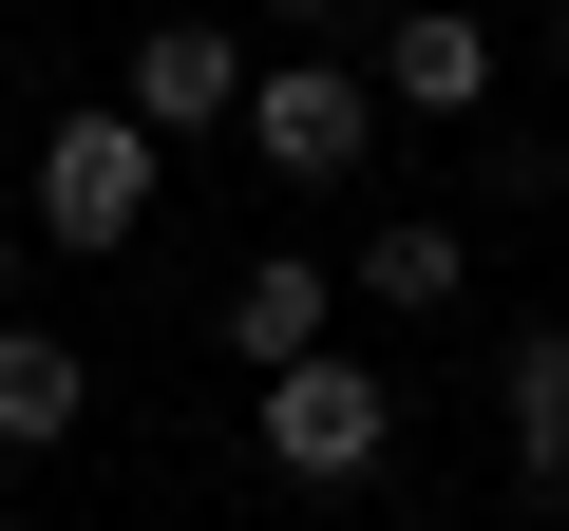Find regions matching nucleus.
<instances>
[{
  "label": "nucleus",
  "instance_id": "1a4fd4ad",
  "mask_svg": "<svg viewBox=\"0 0 569 531\" xmlns=\"http://www.w3.org/2000/svg\"><path fill=\"white\" fill-rule=\"evenodd\" d=\"M493 418H512V474L569 493V323H531V342L493 361Z\"/></svg>",
  "mask_w": 569,
  "mask_h": 531
},
{
  "label": "nucleus",
  "instance_id": "f03ea898",
  "mask_svg": "<svg viewBox=\"0 0 569 531\" xmlns=\"http://www.w3.org/2000/svg\"><path fill=\"white\" fill-rule=\"evenodd\" d=\"M284 190H342L361 152H380V77H342L323 39H284V58H247V114H228Z\"/></svg>",
  "mask_w": 569,
  "mask_h": 531
},
{
  "label": "nucleus",
  "instance_id": "39448f33",
  "mask_svg": "<svg viewBox=\"0 0 569 531\" xmlns=\"http://www.w3.org/2000/svg\"><path fill=\"white\" fill-rule=\"evenodd\" d=\"M133 114H152V152H171V133H228V114H247V39H228V20H152V39H133Z\"/></svg>",
  "mask_w": 569,
  "mask_h": 531
},
{
  "label": "nucleus",
  "instance_id": "ddd939ff",
  "mask_svg": "<svg viewBox=\"0 0 569 531\" xmlns=\"http://www.w3.org/2000/svg\"><path fill=\"white\" fill-rule=\"evenodd\" d=\"M20 531H58V512H20Z\"/></svg>",
  "mask_w": 569,
  "mask_h": 531
},
{
  "label": "nucleus",
  "instance_id": "9d476101",
  "mask_svg": "<svg viewBox=\"0 0 569 531\" xmlns=\"http://www.w3.org/2000/svg\"><path fill=\"white\" fill-rule=\"evenodd\" d=\"M266 20H284V39H323V20H342V0H266Z\"/></svg>",
  "mask_w": 569,
  "mask_h": 531
},
{
  "label": "nucleus",
  "instance_id": "f8f14e48",
  "mask_svg": "<svg viewBox=\"0 0 569 531\" xmlns=\"http://www.w3.org/2000/svg\"><path fill=\"white\" fill-rule=\"evenodd\" d=\"M0 266H20V228H0Z\"/></svg>",
  "mask_w": 569,
  "mask_h": 531
},
{
  "label": "nucleus",
  "instance_id": "6e6552de",
  "mask_svg": "<svg viewBox=\"0 0 569 531\" xmlns=\"http://www.w3.org/2000/svg\"><path fill=\"white\" fill-rule=\"evenodd\" d=\"M77 418H96V361L58 323H0V455H58Z\"/></svg>",
  "mask_w": 569,
  "mask_h": 531
},
{
  "label": "nucleus",
  "instance_id": "7ed1b4c3",
  "mask_svg": "<svg viewBox=\"0 0 569 531\" xmlns=\"http://www.w3.org/2000/svg\"><path fill=\"white\" fill-rule=\"evenodd\" d=\"M39 228H58V247H133V228H152V114H133V96H96V114L39 133Z\"/></svg>",
  "mask_w": 569,
  "mask_h": 531
},
{
  "label": "nucleus",
  "instance_id": "0eeeda50",
  "mask_svg": "<svg viewBox=\"0 0 569 531\" xmlns=\"http://www.w3.org/2000/svg\"><path fill=\"white\" fill-rule=\"evenodd\" d=\"M342 285H361V304H399V323H437V304L475 285V247H456V209H399V228H361V247H342Z\"/></svg>",
  "mask_w": 569,
  "mask_h": 531
},
{
  "label": "nucleus",
  "instance_id": "423d86ee",
  "mask_svg": "<svg viewBox=\"0 0 569 531\" xmlns=\"http://www.w3.org/2000/svg\"><path fill=\"white\" fill-rule=\"evenodd\" d=\"M323 323H342V266H323V247H266V266H228V361H247V380H266V361H305Z\"/></svg>",
  "mask_w": 569,
  "mask_h": 531
},
{
  "label": "nucleus",
  "instance_id": "20e7f679",
  "mask_svg": "<svg viewBox=\"0 0 569 531\" xmlns=\"http://www.w3.org/2000/svg\"><path fill=\"white\" fill-rule=\"evenodd\" d=\"M493 96V20H456V0H399V20H380V114H475Z\"/></svg>",
  "mask_w": 569,
  "mask_h": 531
},
{
  "label": "nucleus",
  "instance_id": "9b49d317",
  "mask_svg": "<svg viewBox=\"0 0 569 531\" xmlns=\"http://www.w3.org/2000/svg\"><path fill=\"white\" fill-rule=\"evenodd\" d=\"M550 58H569V0H550Z\"/></svg>",
  "mask_w": 569,
  "mask_h": 531
},
{
  "label": "nucleus",
  "instance_id": "f257e3e1",
  "mask_svg": "<svg viewBox=\"0 0 569 531\" xmlns=\"http://www.w3.org/2000/svg\"><path fill=\"white\" fill-rule=\"evenodd\" d=\"M247 437H266V474H305V493H361V474L399 455V380H380V361H342V342H305V361H266Z\"/></svg>",
  "mask_w": 569,
  "mask_h": 531
}]
</instances>
